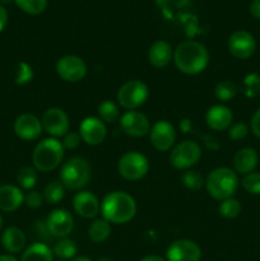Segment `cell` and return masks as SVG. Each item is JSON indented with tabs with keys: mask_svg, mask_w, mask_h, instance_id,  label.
I'll return each instance as SVG.
<instances>
[{
	"mask_svg": "<svg viewBox=\"0 0 260 261\" xmlns=\"http://www.w3.org/2000/svg\"><path fill=\"white\" fill-rule=\"evenodd\" d=\"M173 63L181 73L196 75L208 66L209 53L205 46L198 41H184L173 51Z\"/></svg>",
	"mask_w": 260,
	"mask_h": 261,
	"instance_id": "1",
	"label": "cell"
},
{
	"mask_svg": "<svg viewBox=\"0 0 260 261\" xmlns=\"http://www.w3.org/2000/svg\"><path fill=\"white\" fill-rule=\"evenodd\" d=\"M99 213L109 223L125 224L137 214V203L134 198L125 191H112L101 201Z\"/></svg>",
	"mask_w": 260,
	"mask_h": 261,
	"instance_id": "2",
	"label": "cell"
},
{
	"mask_svg": "<svg viewBox=\"0 0 260 261\" xmlns=\"http://www.w3.org/2000/svg\"><path fill=\"white\" fill-rule=\"evenodd\" d=\"M239 177L233 170L228 167L214 168L205 178V188L209 195L216 200L233 198L239 189Z\"/></svg>",
	"mask_w": 260,
	"mask_h": 261,
	"instance_id": "3",
	"label": "cell"
},
{
	"mask_svg": "<svg viewBox=\"0 0 260 261\" xmlns=\"http://www.w3.org/2000/svg\"><path fill=\"white\" fill-rule=\"evenodd\" d=\"M65 148L55 138H47L38 143L32 154L33 166L40 172H50L59 167L64 160Z\"/></svg>",
	"mask_w": 260,
	"mask_h": 261,
	"instance_id": "4",
	"label": "cell"
},
{
	"mask_svg": "<svg viewBox=\"0 0 260 261\" xmlns=\"http://www.w3.org/2000/svg\"><path fill=\"white\" fill-rule=\"evenodd\" d=\"M91 166L83 157H71L61 166L60 181L65 189L76 191L87 186L91 180Z\"/></svg>",
	"mask_w": 260,
	"mask_h": 261,
	"instance_id": "5",
	"label": "cell"
},
{
	"mask_svg": "<svg viewBox=\"0 0 260 261\" xmlns=\"http://www.w3.org/2000/svg\"><path fill=\"white\" fill-rule=\"evenodd\" d=\"M117 171L120 176L127 181H139L149 171V161L139 152H126L117 162Z\"/></svg>",
	"mask_w": 260,
	"mask_h": 261,
	"instance_id": "6",
	"label": "cell"
},
{
	"mask_svg": "<svg viewBox=\"0 0 260 261\" xmlns=\"http://www.w3.org/2000/svg\"><path fill=\"white\" fill-rule=\"evenodd\" d=\"M148 97H149V89H148L147 84L143 83L142 81H137V79L122 84L116 94V99L120 106L129 111L143 106L147 102Z\"/></svg>",
	"mask_w": 260,
	"mask_h": 261,
	"instance_id": "7",
	"label": "cell"
},
{
	"mask_svg": "<svg viewBox=\"0 0 260 261\" xmlns=\"http://www.w3.org/2000/svg\"><path fill=\"white\" fill-rule=\"evenodd\" d=\"M201 148L194 140H184L171 149L170 163L177 170H190L200 161Z\"/></svg>",
	"mask_w": 260,
	"mask_h": 261,
	"instance_id": "8",
	"label": "cell"
},
{
	"mask_svg": "<svg viewBox=\"0 0 260 261\" xmlns=\"http://www.w3.org/2000/svg\"><path fill=\"white\" fill-rule=\"evenodd\" d=\"M56 73L63 81L76 83L87 75V64L76 55L63 56L56 63Z\"/></svg>",
	"mask_w": 260,
	"mask_h": 261,
	"instance_id": "9",
	"label": "cell"
},
{
	"mask_svg": "<svg viewBox=\"0 0 260 261\" xmlns=\"http://www.w3.org/2000/svg\"><path fill=\"white\" fill-rule=\"evenodd\" d=\"M41 122H42L43 130L55 139L65 137L70 127L69 116L64 110L58 109V107L46 110Z\"/></svg>",
	"mask_w": 260,
	"mask_h": 261,
	"instance_id": "10",
	"label": "cell"
},
{
	"mask_svg": "<svg viewBox=\"0 0 260 261\" xmlns=\"http://www.w3.org/2000/svg\"><path fill=\"white\" fill-rule=\"evenodd\" d=\"M256 50V41L254 36L244 30L236 31L228 38V51L233 58L246 60L251 58Z\"/></svg>",
	"mask_w": 260,
	"mask_h": 261,
	"instance_id": "11",
	"label": "cell"
},
{
	"mask_svg": "<svg viewBox=\"0 0 260 261\" xmlns=\"http://www.w3.org/2000/svg\"><path fill=\"white\" fill-rule=\"evenodd\" d=\"M166 259V261H200L201 249L191 240H176L168 246Z\"/></svg>",
	"mask_w": 260,
	"mask_h": 261,
	"instance_id": "12",
	"label": "cell"
},
{
	"mask_svg": "<svg viewBox=\"0 0 260 261\" xmlns=\"http://www.w3.org/2000/svg\"><path fill=\"white\" fill-rule=\"evenodd\" d=\"M149 138L155 149L160 152H167L175 145L176 130L172 124L166 120H160L150 127Z\"/></svg>",
	"mask_w": 260,
	"mask_h": 261,
	"instance_id": "13",
	"label": "cell"
},
{
	"mask_svg": "<svg viewBox=\"0 0 260 261\" xmlns=\"http://www.w3.org/2000/svg\"><path fill=\"white\" fill-rule=\"evenodd\" d=\"M120 126L126 135L133 138H142L149 134L150 122L148 117L140 111H126L120 117Z\"/></svg>",
	"mask_w": 260,
	"mask_h": 261,
	"instance_id": "14",
	"label": "cell"
},
{
	"mask_svg": "<svg viewBox=\"0 0 260 261\" xmlns=\"http://www.w3.org/2000/svg\"><path fill=\"white\" fill-rule=\"evenodd\" d=\"M46 226L53 237L65 239L74 228L73 216L65 209H54L46 219Z\"/></svg>",
	"mask_w": 260,
	"mask_h": 261,
	"instance_id": "15",
	"label": "cell"
},
{
	"mask_svg": "<svg viewBox=\"0 0 260 261\" xmlns=\"http://www.w3.org/2000/svg\"><path fill=\"white\" fill-rule=\"evenodd\" d=\"M82 142L88 145H99L107 137L106 124L99 117L88 116L82 121L79 127Z\"/></svg>",
	"mask_w": 260,
	"mask_h": 261,
	"instance_id": "16",
	"label": "cell"
},
{
	"mask_svg": "<svg viewBox=\"0 0 260 261\" xmlns=\"http://www.w3.org/2000/svg\"><path fill=\"white\" fill-rule=\"evenodd\" d=\"M73 208L78 216L86 219H92L96 218L101 212V203L93 193L84 190L74 195Z\"/></svg>",
	"mask_w": 260,
	"mask_h": 261,
	"instance_id": "17",
	"label": "cell"
},
{
	"mask_svg": "<svg viewBox=\"0 0 260 261\" xmlns=\"http://www.w3.org/2000/svg\"><path fill=\"white\" fill-rule=\"evenodd\" d=\"M42 122L35 115L23 114L14 121V133L23 140H36L42 133Z\"/></svg>",
	"mask_w": 260,
	"mask_h": 261,
	"instance_id": "18",
	"label": "cell"
},
{
	"mask_svg": "<svg viewBox=\"0 0 260 261\" xmlns=\"http://www.w3.org/2000/svg\"><path fill=\"white\" fill-rule=\"evenodd\" d=\"M205 121L209 129L214 132H224L228 130L233 121V114L224 105H214L206 111Z\"/></svg>",
	"mask_w": 260,
	"mask_h": 261,
	"instance_id": "19",
	"label": "cell"
},
{
	"mask_svg": "<svg viewBox=\"0 0 260 261\" xmlns=\"http://www.w3.org/2000/svg\"><path fill=\"white\" fill-rule=\"evenodd\" d=\"M173 60V50L165 40H158L150 46L148 51V61L153 68L162 69Z\"/></svg>",
	"mask_w": 260,
	"mask_h": 261,
	"instance_id": "20",
	"label": "cell"
},
{
	"mask_svg": "<svg viewBox=\"0 0 260 261\" xmlns=\"http://www.w3.org/2000/svg\"><path fill=\"white\" fill-rule=\"evenodd\" d=\"M233 170L235 172L241 173V175H247V173L254 172L259 163V155L256 150L252 148H242L237 150L236 154L233 155Z\"/></svg>",
	"mask_w": 260,
	"mask_h": 261,
	"instance_id": "21",
	"label": "cell"
},
{
	"mask_svg": "<svg viewBox=\"0 0 260 261\" xmlns=\"http://www.w3.org/2000/svg\"><path fill=\"white\" fill-rule=\"evenodd\" d=\"M24 203L22 190L14 185L0 186V211L14 212Z\"/></svg>",
	"mask_w": 260,
	"mask_h": 261,
	"instance_id": "22",
	"label": "cell"
},
{
	"mask_svg": "<svg viewBox=\"0 0 260 261\" xmlns=\"http://www.w3.org/2000/svg\"><path fill=\"white\" fill-rule=\"evenodd\" d=\"M25 234L18 227H9L4 231L2 236L3 247L10 254H17L20 252L25 247Z\"/></svg>",
	"mask_w": 260,
	"mask_h": 261,
	"instance_id": "23",
	"label": "cell"
},
{
	"mask_svg": "<svg viewBox=\"0 0 260 261\" xmlns=\"http://www.w3.org/2000/svg\"><path fill=\"white\" fill-rule=\"evenodd\" d=\"M20 261H54V252L45 242H35L25 249Z\"/></svg>",
	"mask_w": 260,
	"mask_h": 261,
	"instance_id": "24",
	"label": "cell"
},
{
	"mask_svg": "<svg viewBox=\"0 0 260 261\" xmlns=\"http://www.w3.org/2000/svg\"><path fill=\"white\" fill-rule=\"evenodd\" d=\"M111 234V223L103 218L94 219L88 228V237L94 244H102Z\"/></svg>",
	"mask_w": 260,
	"mask_h": 261,
	"instance_id": "25",
	"label": "cell"
},
{
	"mask_svg": "<svg viewBox=\"0 0 260 261\" xmlns=\"http://www.w3.org/2000/svg\"><path fill=\"white\" fill-rule=\"evenodd\" d=\"M65 186L61 184L60 180L51 181L50 184L45 186V190H43V200L46 203L51 204V205H55L59 204L65 196Z\"/></svg>",
	"mask_w": 260,
	"mask_h": 261,
	"instance_id": "26",
	"label": "cell"
},
{
	"mask_svg": "<svg viewBox=\"0 0 260 261\" xmlns=\"http://www.w3.org/2000/svg\"><path fill=\"white\" fill-rule=\"evenodd\" d=\"M98 116L105 124H115L121 117L119 106L110 99H105L98 105Z\"/></svg>",
	"mask_w": 260,
	"mask_h": 261,
	"instance_id": "27",
	"label": "cell"
},
{
	"mask_svg": "<svg viewBox=\"0 0 260 261\" xmlns=\"http://www.w3.org/2000/svg\"><path fill=\"white\" fill-rule=\"evenodd\" d=\"M53 252L60 260H71L76 255V245L73 240L68 237L60 239L54 246Z\"/></svg>",
	"mask_w": 260,
	"mask_h": 261,
	"instance_id": "28",
	"label": "cell"
},
{
	"mask_svg": "<svg viewBox=\"0 0 260 261\" xmlns=\"http://www.w3.org/2000/svg\"><path fill=\"white\" fill-rule=\"evenodd\" d=\"M17 182L20 188L25 189V190L33 189L37 182V170L35 167H30V166L19 168L17 172Z\"/></svg>",
	"mask_w": 260,
	"mask_h": 261,
	"instance_id": "29",
	"label": "cell"
},
{
	"mask_svg": "<svg viewBox=\"0 0 260 261\" xmlns=\"http://www.w3.org/2000/svg\"><path fill=\"white\" fill-rule=\"evenodd\" d=\"M242 93L247 98H256L260 96V74L250 73L242 81Z\"/></svg>",
	"mask_w": 260,
	"mask_h": 261,
	"instance_id": "30",
	"label": "cell"
},
{
	"mask_svg": "<svg viewBox=\"0 0 260 261\" xmlns=\"http://www.w3.org/2000/svg\"><path fill=\"white\" fill-rule=\"evenodd\" d=\"M237 86L231 81H221L216 84L214 88V94L218 101L228 102L237 94Z\"/></svg>",
	"mask_w": 260,
	"mask_h": 261,
	"instance_id": "31",
	"label": "cell"
},
{
	"mask_svg": "<svg viewBox=\"0 0 260 261\" xmlns=\"http://www.w3.org/2000/svg\"><path fill=\"white\" fill-rule=\"evenodd\" d=\"M181 182L184 184L186 189L193 191H199L205 185L203 175L195 170H186L181 176Z\"/></svg>",
	"mask_w": 260,
	"mask_h": 261,
	"instance_id": "32",
	"label": "cell"
},
{
	"mask_svg": "<svg viewBox=\"0 0 260 261\" xmlns=\"http://www.w3.org/2000/svg\"><path fill=\"white\" fill-rule=\"evenodd\" d=\"M241 204H240L239 200L233 198H228V199H224V200L221 201L218 206V212L223 218L227 219H233L236 217L240 216L241 213Z\"/></svg>",
	"mask_w": 260,
	"mask_h": 261,
	"instance_id": "33",
	"label": "cell"
},
{
	"mask_svg": "<svg viewBox=\"0 0 260 261\" xmlns=\"http://www.w3.org/2000/svg\"><path fill=\"white\" fill-rule=\"evenodd\" d=\"M18 8L31 15L41 14L47 7V0H14Z\"/></svg>",
	"mask_w": 260,
	"mask_h": 261,
	"instance_id": "34",
	"label": "cell"
},
{
	"mask_svg": "<svg viewBox=\"0 0 260 261\" xmlns=\"http://www.w3.org/2000/svg\"><path fill=\"white\" fill-rule=\"evenodd\" d=\"M241 185L251 195H260V173L251 172L242 177Z\"/></svg>",
	"mask_w": 260,
	"mask_h": 261,
	"instance_id": "35",
	"label": "cell"
},
{
	"mask_svg": "<svg viewBox=\"0 0 260 261\" xmlns=\"http://www.w3.org/2000/svg\"><path fill=\"white\" fill-rule=\"evenodd\" d=\"M33 79V70L31 68L30 64L24 63V61H20L17 65V71H15L14 82L18 86H24L28 84L30 82H32Z\"/></svg>",
	"mask_w": 260,
	"mask_h": 261,
	"instance_id": "36",
	"label": "cell"
},
{
	"mask_svg": "<svg viewBox=\"0 0 260 261\" xmlns=\"http://www.w3.org/2000/svg\"><path fill=\"white\" fill-rule=\"evenodd\" d=\"M249 133V127H247L246 124L244 122H237V124H233L229 126L228 129V138L231 140H242Z\"/></svg>",
	"mask_w": 260,
	"mask_h": 261,
	"instance_id": "37",
	"label": "cell"
},
{
	"mask_svg": "<svg viewBox=\"0 0 260 261\" xmlns=\"http://www.w3.org/2000/svg\"><path fill=\"white\" fill-rule=\"evenodd\" d=\"M43 201H45V200H43L42 194L38 193V191H36V190L30 191V193H28L27 195L24 196L25 205H27L28 208H31V209L40 208V206L42 205Z\"/></svg>",
	"mask_w": 260,
	"mask_h": 261,
	"instance_id": "38",
	"label": "cell"
},
{
	"mask_svg": "<svg viewBox=\"0 0 260 261\" xmlns=\"http://www.w3.org/2000/svg\"><path fill=\"white\" fill-rule=\"evenodd\" d=\"M81 142H82V138L78 133H68V134L63 138V142L61 143H63L65 149L73 150L79 147Z\"/></svg>",
	"mask_w": 260,
	"mask_h": 261,
	"instance_id": "39",
	"label": "cell"
},
{
	"mask_svg": "<svg viewBox=\"0 0 260 261\" xmlns=\"http://www.w3.org/2000/svg\"><path fill=\"white\" fill-rule=\"evenodd\" d=\"M250 129L255 137L260 138V109L256 110L252 115L251 121H250Z\"/></svg>",
	"mask_w": 260,
	"mask_h": 261,
	"instance_id": "40",
	"label": "cell"
},
{
	"mask_svg": "<svg viewBox=\"0 0 260 261\" xmlns=\"http://www.w3.org/2000/svg\"><path fill=\"white\" fill-rule=\"evenodd\" d=\"M250 14L255 19L260 20V0H252L251 4H250Z\"/></svg>",
	"mask_w": 260,
	"mask_h": 261,
	"instance_id": "41",
	"label": "cell"
},
{
	"mask_svg": "<svg viewBox=\"0 0 260 261\" xmlns=\"http://www.w3.org/2000/svg\"><path fill=\"white\" fill-rule=\"evenodd\" d=\"M8 22V13L3 5H0V32L5 28Z\"/></svg>",
	"mask_w": 260,
	"mask_h": 261,
	"instance_id": "42",
	"label": "cell"
},
{
	"mask_svg": "<svg viewBox=\"0 0 260 261\" xmlns=\"http://www.w3.org/2000/svg\"><path fill=\"white\" fill-rule=\"evenodd\" d=\"M140 261H166L163 257L158 256V255H148V256H144Z\"/></svg>",
	"mask_w": 260,
	"mask_h": 261,
	"instance_id": "43",
	"label": "cell"
},
{
	"mask_svg": "<svg viewBox=\"0 0 260 261\" xmlns=\"http://www.w3.org/2000/svg\"><path fill=\"white\" fill-rule=\"evenodd\" d=\"M180 127H181V129H183L184 133H188L189 130H190V127H191L190 121H189L188 119L183 120V121H181V124H180Z\"/></svg>",
	"mask_w": 260,
	"mask_h": 261,
	"instance_id": "44",
	"label": "cell"
},
{
	"mask_svg": "<svg viewBox=\"0 0 260 261\" xmlns=\"http://www.w3.org/2000/svg\"><path fill=\"white\" fill-rule=\"evenodd\" d=\"M0 261H18L15 257L10 256V255H2L0 256Z\"/></svg>",
	"mask_w": 260,
	"mask_h": 261,
	"instance_id": "45",
	"label": "cell"
},
{
	"mask_svg": "<svg viewBox=\"0 0 260 261\" xmlns=\"http://www.w3.org/2000/svg\"><path fill=\"white\" fill-rule=\"evenodd\" d=\"M70 261H92V260L88 259V257H86V256H75V257H73Z\"/></svg>",
	"mask_w": 260,
	"mask_h": 261,
	"instance_id": "46",
	"label": "cell"
},
{
	"mask_svg": "<svg viewBox=\"0 0 260 261\" xmlns=\"http://www.w3.org/2000/svg\"><path fill=\"white\" fill-rule=\"evenodd\" d=\"M97 261H114L111 259V257H107V256H105V257H99L98 260Z\"/></svg>",
	"mask_w": 260,
	"mask_h": 261,
	"instance_id": "47",
	"label": "cell"
},
{
	"mask_svg": "<svg viewBox=\"0 0 260 261\" xmlns=\"http://www.w3.org/2000/svg\"><path fill=\"white\" fill-rule=\"evenodd\" d=\"M13 0H0V4H9V3H12Z\"/></svg>",
	"mask_w": 260,
	"mask_h": 261,
	"instance_id": "48",
	"label": "cell"
},
{
	"mask_svg": "<svg viewBox=\"0 0 260 261\" xmlns=\"http://www.w3.org/2000/svg\"><path fill=\"white\" fill-rule=\"evenodd\" d=\"M2 226H3V217L0 216V228H2Z\"/></svg>",
	"mask_w": 260,
	"mask_h": 261,
	"instance_id": "49",
	"label": "cell"
}]
</instances>
